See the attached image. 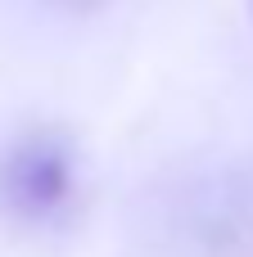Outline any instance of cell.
I'll return each mask as SVG.
<instances>
[{"mask_svg": "<svg viewBox=\"0 0 253 257\" xmlns=\"http://www.w3.org/2000/svg\"><path fill=\"white\" fill-rule=\"evenodd\" d=\"M5 199L23 217H50L72 194V154L59 136H27L14 145L0 172Z\"/></svg>", "mask_w": 253, "mask_h": 257, "instance_id": "6da1fadb", "label": "cell"}, {"mask_svg": "<svg viewBox=\"0 0 253 257\" xmlns=\"http://www.w3.org/2000/svg\"><path fill=\"white\" fill-rule=\"evenodd\" d=\"M72 5H91V0H72Z\"/></svg>", "mask_w": 253, "mask_h": 257, "instance_id": "7a4b0ae2", "label": "cell"}]
</instances>
